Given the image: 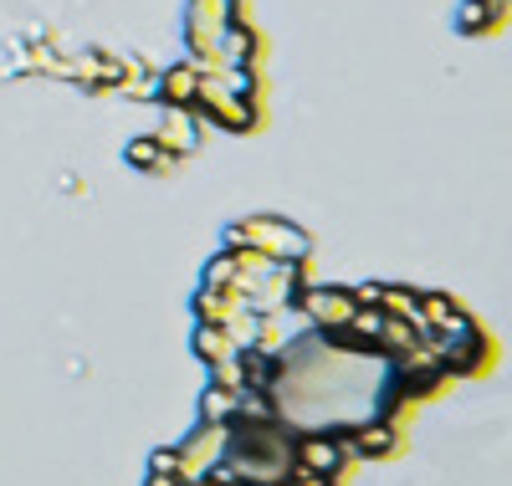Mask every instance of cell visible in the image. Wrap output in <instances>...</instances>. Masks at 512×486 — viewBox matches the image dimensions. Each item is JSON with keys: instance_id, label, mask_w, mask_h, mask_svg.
Listing matches in <instances>:
<instances>
[{"instance_id": "cell-22", "label": "cell", "mask_w": 512, "mask_h": 486, "mask_svg": "<svg viewBox=\"0 0 512 486\" xmlns=\"http://www.w3.org/2000/svg\"><path fill=\"white\" fill-rule=\"evenodd\" d=\"M185 486H205V481H185Z\"/></svg>"}, {"instance_id": "cell-7", "label": "cell", "mask_w": 512, "mask_h": 486, "mask_svg": "<svg viewBox=\"0 0 512 486\" xmlns=\"http://www.w3.org/2000/svg\"><path fill=\"white\" fill-rule=\"evenodd\" d=\"M507 21H512V0H461V6L451 11V26L461 36H472V41L497 36Z\"/></svg>"}, {"instance_id": "cell-9", "label": "cell", "mask_w": 512, "mask_h": 486, "mask_svg": "<svg viewBox=\"0 0 512 486\" xmlns=\"http://www.w3.org/2000/svg\"><path fill=\"white\" fill-rule=\"evenodd\" d=\"M154 139L164 144L169 159H175V154H190V149L200 144V113H195V108H169V103H164V128H159Z\"/></svg>"}, {"instance_id": "cell-8", "label": "cell", "mask_w": 512, "mask_h": 486, "mask_svg": "<svg viewBox=\"0 0 512 486\" xmlns=\"http://www.w3.org/2000/svg\"><path fill=\"white\" fill-rule=\"evenodd\" d=\"M251 57H256V36H251V26H246V21H231V26L216 36V47H210V57H205V67H200V72L251 67Z\"/></svg>"}, {"instance_id": "cell-16", "label": "cell", "mask_w": 512, "mask_h": 486, "mask_svg": "<svg viewBox=\"0 0 512 486\" xmlns=\"http://www.w3.org/2000/svg\"><path fill=\"white\" fill-rule=\"evenodd\" d=\"M123 159L134 164V169H144V174H159V169H169V154H164V144L154 139V134H144V139H134L123 149Z\"/></svg>"}, {"instance_id": "cell-10", "label": "cell", "mask_w": 512, "mask_h": 486, "mask_svg": "<svg viewBox=\"0 0 512 486\" xmlns=\"http://www.w3.org/2000/svg\"><path fill=\"white\" fill-rule=\"evenodd\" d=\"M195 93H200V62H180V67H169L159 72V103L169 108H195Z\"/></svg>"}, {"instance_id": "cell-21", "label": "cell", "mask_w": 512, "mask_h": 486, "mask_svg": "<svg viewBox=\"0 0 512 486\" xmlns=\"http://www.w3.org/2000/svg\"><path fill=\"white\" fill-rule=\"evenodd\" d=\"M144 486H185V476H159V471H149Z\"/></svg>"}, {"instance_id": "cell-18", "label": "cell", "mask_w": 512, "mask_h": 486, "mask_svg": "<svg viewBox=\"0 0 512 486\" xmlns=\"http://www.w3.org/2000/svg\"><path fill=\"white\" fill-rule=\"evenodd\" d=\"M149 471H159V476H180V451H175V446H159V451L149 456Z\"/></svg>"}, {"instance_id": "cell-20", "label": "cell", "mask_w": 512, "mask_h": 486, "mask_svg": "<svg viewBox=\"0 0 512 486\" xmlns=\"http://www.w3.org/2000/svg\"><path fill=\"white\" fill-rule=\"evenodd\" d=\"M277 486H333V481H318V476H303V471H292V476H282Z\"/></svg>"}, {"instance_id": "cell-15", "label": "cell", "mask_w": 512, "mask_h": 486, "mask_svg": "<svg viewBox=\"0 0 512 486\" xmlns=\"http://www.w3.org/2000/svg\"><path fill=\"white\" fill-rule=\"evenodd\" d=\"M200 420L231 425V420H236V389H226V384H205V394H200Z\"/></svg>"}, {"instance_id": "cell-14", "label": "cell", "mask_w": 512, "mask_h": 486, "mask_svg": "<svg viewBox=\"0 0 512 486\" xmlns=\"http://www.w3.org/2000/svg\"><path fill=\"white\" fill-rule=\"evenodd\" d=\"M236 307H241V297L200 287V292H195V323H226V318L236 313Z\"/></svg>"}, {"instance_id": "cell-1", "label": "cell", "mask_w": 512, "mask_h": 486, "mask_svg": "<svg viewBox=\"0 0 512 486\" xmlns=\"http://www.w3.org/2000/svg\"><path fill=\"white\" fill-rule=\"evenodd\" d=\"M226 246L272 256V261H308L313 236L297 231L292 220H282V215H246V220H236V226L226 231Z\"/></svg>"}, {"instance_id": "cell-3", "label": "cell", "mask_w": 512, "mask_h": 486, "mask_svg": "<svg viewBox=\"0 0 512 486\" xmlns=\"http://www.w3.org/2000/svg\"><path fill=\"white\" fill-rule=\"evenodd\" d=\"M180 476L185 481H205L210 471H216L231 451V425H216V420H200L185 440H180Z\"/></svg>"}, {"instance_id": "cell-17", "label": "cell", "mask_w": 512, "mask_h": 486, "mask_svg": "<svg viewBox=\"0 0 512 486\" xmlns=\"http://www.w3.org/2000/svg\"><path fill=\"white\" fill-rule=\"evenodd\" d=\"M200 287H210V292H231V287H236V251H231V246H226L216 261H205Z\"/></svg>"}, {"instance_id": "cell-12", "label": "cell", "mask_w": 512, "mask_h": 486, "mask_svg": "<svg viewBox=\"0 0 512 486\" xmlns=\"http://www.w3.org/2000/svg\"><path fill=\"white\" fill-rule=\"evenodd\" d=\"M379 307L390 318H405L415 333H431V328H425V318H420V292H410V287H379Z\"/></svg>"}, {"instance_id": "cell-11", "label": "cell", "mask_w": 512, "mask_h": 486, "mask_svg": "<svg viewBox=\"0 0 512 486\" xmlns=\"http://www.w3.org/2000/svg\"><path fill=\"white\" fill-rule=\"evenodd\" d=\"M420 318H425V328H431V333H451V328H461L472 313H466L451 292H420Z\"/></svg>"}, {"instance_id": "cell-4", "label": "cell", "mask_w": 512, "mask_h": 486, "mask_svg": "<svg viewBox=\"0 0 512 486\" xmlns=\"http://www.w3.org/2000/svg\"><path fill=\"white\" fill-rule=\"evenodd\" d=\"M297 313L308 318L313 333H333L359 313V297H354V287H303L297 292Z\"/></svg>"}, {"instance_id": "cell-6", "label": "cell", "mask_w": 512, "mask_h": 486, "mask_svg": "<svg viewBox=\"0 0 512 486\" xmlns=\"http://www.w3.org/2000/svg\"><path fill=\"white\" fill-rule=\"evenodd\" d=\"M338 435H344L349 456H359V461H390L400 451V425L384 420V415H369L364 425H349V430H338Z\"/></svg>"}, {"instance_id": "cell-19", "label": "cell", "mask_w": 512, "mask_h": 486, "mask_svg": "<svg viewBox=\"0 0 512 486\" xmlns=\"http://www.w3.org/2000/svg\"><path fill=\"white\" fill-rule=\"evenodd\" d=\"M205 486H246V481H241V476H231L226 466H216V471L205 476Z\"/></svg>"}, {"instance_id": "cell-13", "label": "cell", "mask_w": 512, "mask_h": 486, "mask_svg": "<svg viewBox=\"0 0 512 486\" xmlns=\"http://www.w3.org/2000/svg\"><path fill=\"white\" fill-rule=\"evenodd\" d=\"M195 353L205 364H221V359H231V353H241V348L231 343V333L221 323H195Z\"/></svg>"}, {"instance_id": "cell-2", "label": "cell", "mask_w": 512, "mask_h": 486, "mask_svg": "<svg viewBox=\"0 0 512 486\" xmlns=\"http://www.w3.org/2000/svg\"><path fill=\"white\" fill-rule=\"evenodd\" d=\"M354 456L344 446L338 430H308V435H292V471L303 476H318V481H333Z\"/></svg>"}, {"instance_id": "cell-5", "label": "cell", "mask_w": 512, "mask_h": 486, "mask_svg": "<svg viewBox=\"0 0 512 486\" xmlns=\"http://www.w3.org/2000/svg\"><path fill=\"white\" fill-rule=\"evenodd\" d=\"M231 21H241L236 0H190V26H185V31H190V52H195V62L210 57L216 36H221Z\"/></svg>"}]
</instances>
